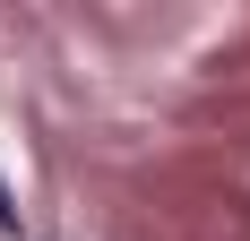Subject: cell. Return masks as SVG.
<instances>
[{
	"label": "cell",
	"mask_w": 250,
	"mask_h": 241,
	"mask_svg": "<svg viewBox=\"0 0 250 241\" xmlns=\"http://www.w3.org/2000/svg\"><path fill=\"white\" fill-rule=\"evenodd\" d=\"M0 224H18V198H9V181H0Z\"/></svg>",
	"instance_id": "6da1fadb"
}]
</instances>
